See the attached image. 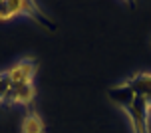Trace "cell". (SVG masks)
Listing matches in <instances>:
<instances>
[{"mask_svg": "<svg viewBox=\"0 0 151 133\" xmlns=\"http://www.w3.org/2000/svg\"><path fill=\"white\" fill-rule=\"evenodd\" d=\"M14 16H28L40 26H46L50 30L56 28L36 2H32V0H0V22H8Z\"/></svg>", "mask_w": 151, "mask_h": 133, "instance_id": "1", "label": "cell"}, {"mask_svg": "<svg viewBox=\"0 0 151 133\" xmlns=\"http://www.w3.org/2000/svg\"><path fill=\"white\" fill-rule=\"evenodd\" d=\"M38 72V62L34 58L20 60L18 64L6 70L10 86H24V83H34V75Z\"/></svg>", "mask_w": 151, "mask_h": 133, "instance_id": "2", "label": "cell"}, {"mask_svg": "<svg viewBox=\"0 0 151 133\" xmlns=\"http://www.w3.org/2000/svg\"><path fill=\"white\" fill-rule=\"evenodd\" d=\"M36 97L34 83H24V86H8V91L2 104H14V105H28Z\"/></svg>", "mask_w": 151, "mask_h": 133, "instance_id": "3", "label": "cell"}, {"mask_svg": "<svg viewBox=\"0 0 151 133\" xmlns=\"http://www.w3.org/2000/svg\"><path fill=\"white\" fill-rule=\"evenodd\" d=\"M125 86H127L135 96H141L149 104L151 107V74H135L131 75L127 81H125Z\"/></svg>", "mask_w": 151, "mask_h": 133, "instance_id": "4", "label": "cell"}, {"mask_svg": "<svg viewBox=\"0 0 151 133\" xmlns=\"http://www.w3.org/2000/svg\"><path fill=\"white\" fill-rule=\"evenodd\" d=\"M44 131H46L44 119L36 111H30L22 121V133H44Z\"/></svg>", "mask_w": 151, "mask_h": 133, "instance_id": "5", "label": "cell"}, {"mask_svg": "<svg viewBox=\"0 0 151 133\" xmlns=\"http://www.w3.org/2000/svg\"><path fill=\"white\" fill-rule=\"evenodd\" d=\"M8 86H10V81H8L6 72H0V101H2V99H4V96H6Z\"/></svg>", "mask_w": 151, "mask_h": 133, "instance_id": "6", "label": "cell"}]
</instances>
